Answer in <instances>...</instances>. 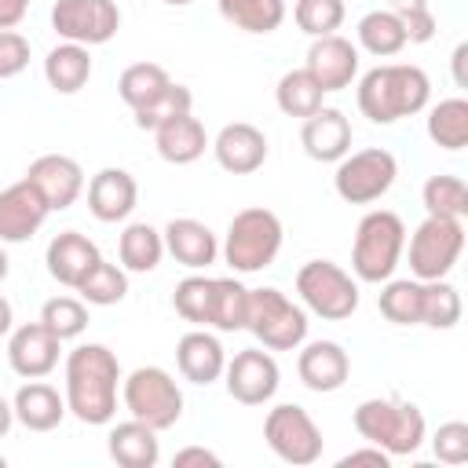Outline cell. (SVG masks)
I'll use <instances>...</instances> for the list:
<instances>
[{
    "instance_id": "obj_41",
    "label": "cell",
    "mask_w": 468,
    "mask_h": 468,
    "mask_svg": "<svg viewBox=\"0 0 468 468\" xmlns=\"http://www.w3.org/2000/svg\"><path fill=\"white\" fill-rule=\"evenodd\" d=\"M40 322L58 336V340H77L88 329V303L77 296H51L40 307Z\"/></svg>"
},
{
    "instance_id": "obj_1",
    "label": "cell",
    "mask_w": 468,
    "mask_h": 468,
    "mask_svg": "<svg viewBox=\"0 0 468 468\" xmlns=\"http://www.w3.org/2000/svg\"><path fill=\"white\" fill-rule=\"evenodd\" d=\"M121 362L106 344H77L66 355V410L80 424H110L117 413Z\"/></svg>"
},
{
    "instance_id": "obj_25",
    "label": "cell",
    "mask_w": 468,
    "mask_h": 468,
    "mask_svg": "<svg viewBox=\"0 0 468 468\" xmlns=\"http://www.w3.org/2000/svg\"><path fill=\"white\" fill-rule=\"evenodd\" d=\"M11 410H15V420L22 428H29V431H51L69 413L66 410V395H58L51 384H44V377L22 384L15 391V399H11Z\"/></svg>"
},
{
    "instance_id": "obj_8",
    "label": "cell",
    "mask_w": 468,
    "mask_h": 468,
    "mask_svg": "<svg viewBox=\"0 0 468 468\" xmlns=\"http://www.w3.org/2000/svg\"><path fill=\"white\" fill-rule=\"evenodd\" d=\"M296 292L303 311L325 322H344L358 311V278L333 260H307L296 271Z\"/></svg>"
},
{
    "instance_id": "obj_2",
    "label": "cell",
    "mask_w": 468,
    "mask_h": 468,
    "mask_svg": "<svg viewBox=\"0 0 468 468\" xmlns=\"http://www.w3.org/2000/svg\"><path fill=\"white\" fill-rule=\"evenodd\" d=\"M358 110L373 124H395L402 117H413L431 99V80L413 62H384L362 73L358 80Z\"/></svg>"
},
{
    "instance_id": "obj_12",
    "label": "cell",
    "mask_w": 468,
    "mask_h": 468,
    "mask_svg": "<svg viewBox=\"0 0 468 468\" xmlns=\"http://www.w3.org/2000/svg\"><path fill=\"white\" fill-rule=\"evenodd\" d=\"M51 29L62 40L95 48L117 37L121 29V7L113 0H55L51 7Z\"/></svg>"
},
{
    "instance_id": "obj_7",
    "label": "cell",
    "mask_w": 468,
    "mask_h": 468,
    "mask_svg": "<svg viewBox=\"0 0 468 468\" xmlns=\"http://www.w3.org/2000/svg\"><path fill=\"white\" fill-rule=\"evenodd\" d=\"M307 311L292 303L282 289L263 285L249 289V322L245 329L267 347V351H296L307 340Z\"/></svg>"
},
{
    "instance_id": "obj_43",
    "label": "cell",
    "mask_w": 468,
    "mask_h": 468,
    "mask_svg": "<svg viewBox=\"0 0 468 468\" xmlns=\"http://www.w3.org/2000/svg\"><path fill=\"white\" fill-rule=\"evenodd\" d=\"M208 303H212V278L205 274H186L172 292L176 314L194 325H208Z\"/></svg>"
},
{
    "instance_id": "obj_45",
    "label": "cell",
    "mask_w": 468,
    "mask_h": 468,
    "mask_svg": "<svg viewBox=\"0 0 468 468\" xmlns=\"http://www.w3.org/2000/svg\"><path fill=\"white\" fill-rule=\"evenodd\" d=\"M431 453L442 464H464L468 461V424L464 420H446L431 435Z\"/></svg>"
},
{
    "instance_id": "obj_36",
    "label": "cell",
    "mask_w": 468,
    "mask_h": 468,
    "mask_svg": "<svg viewBox=\"0 0 468 468\" xmlns=\"http://www.w3.org/2000/svg\"><path fill=\"white\" fill-rule=\"evenodd\" d=\"M168 84H172V77H168L165 66H157V62H132V66L117 77V95L124 99L128 110H139V106H146L150 99H157Z\"/></svg>"
},
{
    "instance_id": "obj_26",
    "label": "cell",
    "mask_w": 468,
    "mask_h": 468,
    "mask_svg": "<svg viewBox=\"0 0 468 468\" xmlns=\"http://www.w3.org/2000/svg\"><path fill=\"white\" fill-rule=\"evenodd\" d=\"M208 132L194 113H179L154 128V146L168 165H194L208 150Z\"/></svg>"
},
{
    "instance_id": "obj_31",
    "label": "cell",
    "mask_w": 468,
    "mask_h": 468,
    "mask_svg": "<svg viewBox=\"0 0 468 468\" xmlns=\"http://www.w3.org/2000/svg\"><path fill=\"white\" fill-rule=\"evenodd\" d=\"M216 7L234 29L256 37L274 33L285 22V0H216Z\"/></svg>"
},
{
    "instance_id": "obj_27",
    "label": "cell",
    "mask_w": 468,
    "mask_h": 468,
    "mask_svg": "<svg viewBox=\"0 0 468 468\" xmlns=\"http://www.w3.org/2000/svg\"><path fill=\"white\" fill-rule=\"evenodd\" d=\"M106 450L110 457L121 464V468H154L161 461V442H157V431L135 417L121 420L110 428L106 435Z\"/></svg>"
},
{
    "instance_id": "obj_46",
    "label": "cell",
    "mask_w": 468,
    "mask_h": 468,
    "mask_svg": "<svg viewBox=\"0 0 468 468\" xmlns=\"http://www.w3.org/2000/svg\"><path fill=\"white\" fill-rule=\"evenodd\" d=\"M29 66V40L18 29H0V80L18 77Z\"/></svg>"
},
{
    "instance_id": "obj_10",
    "label": "cell",
    "mask_w": 468,
    "mask_h": 468,
    "mask_svg": "<svg viewBox=\"0 0 468 468\" xmlns=\"http://www.w3.org/2000/svg\"><path fill=\"white\" fill-rule=\"evenodd\" d=\"M399 176V161L384 146H366V150H347L336 161L333 186L347 205H373L380 201Z\"/></svg>"
},
{
    "instance_id": "obj_20",
    "label": "cell",
    "mask_w": 468,
    "mask_h": 468,
    "mask_svg": "<svg viewBox=\"0 0 468 468\" xmlns=\"http://www.w3.org/2000/svg\"><path fill=\"white\" fill-rule=\"evenodd\" d=\"M139 205V183L128 168H99L88 179V212L99 223H121Z\"/></svg>"
},
{
    "instance_id": "obj_6",
    "label": "cell",
    "mask_w": 468,
    "mask_h": 468,
    "mask_svg": "<svg viewBox=\"0 0 468 468\" xmlns=\"http://www.w3.org/2000/svg\"><path fill=\"white\" fill-rule=\"evenodd\" d=\"M121 402L135 420L150 424L154 431H165L183 417V391L176 377L161 366H139L121 377Z\"/></svg>"
},
{
    "instance_id": "obj_48",
    "label": "cell",
    "mask_w": 468,
    "mask_h": 468,
    "mask_svg": "<svg viewBox=\"0 0 468 468\" xmlns=\"http://www.w3.org/2000/svg\"><path fill=\"white\" fill-rule=\"evenodd\" d=\"M186 464H208V468H219L223 461H219V453H212V450H205V446H186V450L176 453V468H186Z\"/></svg>"
},
{
    "instance_id": "obj_28",
    "label": "cell",
    "mask_w": 468,
    "mask_h": 468,
    "mask_svg": "<svg viewBox=\"0 0 468 468\" xmlns=\"http://www.w3.org/2000/svg\"><path fill=\"white\" fill-rule=\"evenodd\" d=\"M44 80L58 95H77L91 80V55L84 44L62 40L44 55Z\"/></svg>"
},
{
    "instance_id": "obj_9",
    "label": "cell",
    "mask_w": 468,
    "mask_h": 468,
    "mask_svg": "<svg viewBox=\"0 0 468 468\" xmlns=\"http://www.w3.org/2000/svg\"><path fill=\"white\" fill-rule=\"evenodd\" d=\"M410 271L417 282L446 278L464 252V223L450 216H424L410 234Z\"/></svg>"
},
{
    "instance_id": "obj_53",
    "label": "cell",
    "mask_w": 468,
    "mask_h": 468,
    "mask_svg": "<svg viewBox=\"0 0 468 468\" xmlns=\"http://www.w3.org/2000/svg\"><path fill=\"white\" fill-rule=\"evenodd\" d=\"M7 271H11V260H7V252H4V241H0V282L7 278Z\"/></svg>"
},
{
    "instance_id": "obj_38",
    "label": "cell",
    "mask_w": 468,
    "mask_h": 468,
    "mask_svg": "<svg viewBox=\"0 0 468 468\" xmlns=\"http://www.w3.org/2000/svg\"><path fill=\"white\" fill-rule=\"evenodd\" d=\"M77 292H80V300L91 303V307L121 303V300L128 296V271H124L121 263H106V260H99V263L84 274V282L77 285Z\"/></svg>"
},
{
    "instance_id": "obj_35",
    "label": "cell",
    "mask_w": 468,
    "mask_h": 468,
    "mask_svg": "<svg viewBox=\"0 0 468 468\" xmlns=\"http://www.w3.org/2000/svg\"><path fill=\"white\" fill-rule=\"evenodd\" d=\"M380 296L377 307L391 325H420V289L424 282L417 278H388L380 282Z\"/></svg>"
},
{
    "instance_id": "obj_50",
    "label": "cell",
    "mask_w": 468,
    "mask_h": 468,
    "mask_svg": "<svg viewBox=\"0 0 468 468\" xmlns=\"http://www.w3.org/2000/svg\"><path fill=\"white\" fill-rule=\"evenodd\" d=\"M464 58H468V44H457L453 48V80H457V88H464Z\"/></svg>"
},
{
    "instance_id": "obj_42",
    "label": "cell",
    "mask_w": 468,
    "mask_h": 468,
    "mask_svg": "<svg viewBox=\"0 0 468 468\" xmlns=\"http://www.w3.org/2000/svg\"><path fill=\"white\" fill-rule=\"evenodd\" d=\"M190 106H194V91L186 88V84H168L157 99H150L146 106H139V110H132L135 113V128H157V124H165V121H172V117H179V113H190Z\"/></svg>"
},
{
    "instance_id": "obj_40",
    "label": "cell",
    "mask_w": 468,
    "mask_h": 468,
    "mask_svg": "<svg viewBox=\"0 0 468 468\" xmlns=\"http://www.w3.org/2000/svg\"><path fill=\"white\" fill-rule=\"evenodd\" d=\"M344 0H296L292 4V22L300 33H307L311 40L314 37H329L344 26Z\"/></svg>"
},
{
    "instance_id": "obj_3",
    "label": "cell",
    "mask_w": 468,
    "mask_h": 468,
    "mask_svg": "<svg viewBox=\"0 0 468 468\" xmlns=\"http://www.w3.org/2000/svg\"><path fill=\"white\" fill-rule=\"evenodd\" d=\"M355 431L391 457H410L424 442V413L406 399H362L351 413Z\"/></svg>"
},
{
    "instance_id": "obj_52",
    "label": "cell",
    "mask_w": 468,
    "mask_h": 468,
    "mask_svg": "<svg viewBox=\"0 0 468 468\" xmlns=\"http://www.w3.org/2000/svg\"><path fill=\"white\" fill-rule=\"evenodd\" d=\"M11 424H15V410H11L7 399H0V439L11 431Z\"/></svg>"
},
{
    "instance_id": "obj_47",
    "label": "cell",
    "mask_w": 468,
    "mask_h": 468,
    "mask_svg": "<svg viewBox=\"0 0 468 468\" xmlns=\"http://www.w3.org/2000/svg\"><path fill=\"white\" fill-rule=\"evenodd\" d=\"M340 468H351V464H377V468H388L391 464V453H384L380 446H362V450H351V453H344L340 461H336Z\"/></svg>"
},
{
    "instance_id": "obj_13",
    "label": "cell",
    "mask_w": 468,
    "mask_h": 468,
    "mask_svg": "<svg viewBox=\"0 0 468 468\" xmlns=\"http://www.w3.org/2000/svg\"><path fill=\"white\" fill-rule=\"evenodd\" d=\"M223 384H227V395L241 406H263L278 395V384H282V369L274 362L271 351H260V347H245L238 351L234 358H227V369H223Z\"/></svg>"
},
{
    "instance_id": "obj_39",
    "label": "cell",
    "mask_w": 468,
    "mask_h": 468,
    "mask_svg": "<svg viewBox=\"0 0 468 468\" xmlns=\"http://www.w3.org/2000/svg\"><path fill=\"white\" fill-rule=\"evenodd\" d=\"M420 201L428 216H450V219H464L468 216V186L461 176H431L420 186Z\"/></svg>"
},
{
    "instance_id": "obj_24",
    "label": "cell",
    "mask_w": 468,
    "mask_h": 468,
    "mask_svg": "<svg viewBox=\"0 0 468 468\" xmlns=\"http://www.w3.org/2000/svg\"><path fill=\"white\" fill-rule=\"evenodd\" d=\"M176 366H179L183 380L208 388V384H216V380L223 377V369H227V351H223V344H219L216 333H208V329H190V333H183L179 344H176Z\"/></svg>"
},
{
    "instance_id": "obj_44",
    "label": "cell",
    "mask_w": 468,
    "mask_h": 468,
    "mask_svg": "<svg viewBox=\"0 0 468 468\" xmlns=\"http://www.w3.org/2000/svg\"><path fill=\"white\" fill-rule=\"evenodd\" d=\"M388 11L402 22L406 44H428L435 37V15H431L428 0H391Z\"/></svg>"
},
{
    "instance_id": "obj_17",
    "label": "cell",
    "mask_w": 468,
    "mask_h": 468,
    "mask_svg": "<svg viewBox=\"0 0 468 468\" xmlns=\"http://www.w3.org/2000/svg\"><path fill=\"white\" fill-rule=\"evenodd\" d=\"M26 179L44 194V201H48L51 212L69 208L84 194V168L69 154H40L26 168Z\"/></svg>"
},
{
    "instance_id": "obj_22",
    "label": "cell",
    "mask_w": 468,
    "mask_h": 468,
    "mask_svg": "<svg viewBox=\"0 0 468 468\" xmlns=\"http://www.w3.org/2000/svg\"><path fill=\"white\" fill-rule=\"evenodd\" d=\"M161 238H165V252H168L176 263L190 267V271H205V267H212L216 256H219V241H216L212 227L201 223V219H190V216L168 219L165 230H161Z\"/></svg>"
},
{
    "instance_id": "obj_19",
    "label": "cell",
    "mask_w": 468,
    "mask_h": 468,
    "mask_svg": "<svg viewBox=\"0 0 468 468\" xmlns=\"http://www.w3.org/2000/svg\"><path fill=\"white\" fill-rule=\"evenodd\" d=\"M208 146L216 154V165L230 176H252L267 161V135L249 121L223 124Z\"/></svg>"
},
{
    "instance_id": "obj_33",
    "label": "cell",
    "mask_w": 468,
    "mask_h": 468,
    "mask_svg": "<svg viewBox=\"0 0 468 468\" xmlns=\"http://www.w3.org/2000/svg\"><path fill=\"white\" fill-rule=\"evenodd\" d=\"M274 102L285 117H311L314 110L325 106V91L314 84V77L307 69H285L278 77V88H274Z\"/></svg>"
},
{
    "instance_id": "obj_55",
    "label": "cell",
    "mask_w": 468,
    "mask_h": 468,
    "mask_svg": "<svg viewBox=\"0 0 468 468\" xmlns=\"http://www.w3.org/2000/svg\"><path fill=\"white\" fill-rule=\"evenodd\" d=\"M4 464H7V457H4V453H0V468H4Z\"/></svg>"
},
{
    "instance_id": "obj_4",
    "label": "cell",
    "mask_w": 468,
    "mask_h": 468,
    "mask_svg": "<svg viewBox=\"0 0 468 468\" xmlns=\"http://www.w3.org/2000/svg\"><path fill=\"white\" fill-rule=\"evenodd\" d=\"M406 249V223L391 208H373L358 219L351 241V271L358 282L380 285L395 274Z\"/></svg>"
},
{
    "instance_id": "obj_32",
    "label": "cell",
    "mask_w": 468,
    "mask_h": 468,
    "mask_svg": "<svg viewBox=\"0 0 468 468\" xmlns=\"http://www.w3.org/2000/svg\"><path fill=\"white\" fill-rule=\"evenodd\" d=\"M249 322V285L238 278H212V303H208V325L219 333H238Z\"/></svg>"
},
{
    "instance_id": "obj_30",
    "label": "cell",
    "mask_w": 468,
    "mask_h": 468,
    "mask_svg": "<svg viewBox=\"0 0 468 468\" xmlns=\"http://www.w3.org/2000/svg\"><path fill=\"white\" fill-rule=\"evenodd\" d=\"M117 256L128 274H150V271H157V263L165 256V238L150 223H128L117 241Z\"/></svg>"
},
{
    "instance_id": "obj_21",
    "label": "cell",
    "mask_w": 468,
    "mask_h": 468,
    "mask_svg": "<svg viewBox=\"0 0 468 468\" xmlns=\"http://www.w3.org/2000/svg\"><path fill=\"white\" fill-rule=\"evenodd\" d=\"M300 146L311 161L322 165H336L347 150H351V121L344 117V110L336 106H322L311 117H303L300 128Z\"/></svg>"
},
{
    "instance_id": "obj_51",
    "label": "cell",
    "mask_w": 468,
    "mask_h": 468,
    "mask_svg": "<svg viewBox=\"0 0 468 468\" xmlns=\"http://www.w3.org/2000/svg\"><path fill=\"white\" fill-rule=\"evenodd\" d=\"M15 329V311H11V300L0 292V336H7Z\"/></svg>"
},
{
    "instance_id": "obj_18",
    "label": "cell",
    "mask_w": 468,
    "mask_h": 468,
    "mask_svg": "<svg viewBox=\"0 0 468 468\" xmlns=\"http://www.w3.org/2000/svg\"><path fill=\"white\" fill-rule=\"evenodd\" d=\"M296 377L307 391L314 395H329L340 391L351 377V358L336 340H303L300 355H296Z\"/></svg>"
},
{
    "instance_id": "obj_29",
    "label": "cell",
    "mask_w": 468,
    "mask_h": 468,
    "mask_svg": "<svg viewBox=\"0 0 468 468\" xmlns=\"http://www.w3.org/2000/svg\"><path fill=\"white\" fill-rule=\"evenodd\" d=\"M428 139L439 146V150H464L468 146V99L461 95H450V99H439L431 110H428Z\"/></svg>"
},
{
    "instance_id": "obj_34",
    "label": "cell",
    "mask_w": 468,
    "mask_h": 468,
    "mask_svg": "<svg viewBox=\"0 0 468 468\" xmlns=\"http://www.w3.org/2000/svg\"><path fill=\"white\" fill-rule=\"evenodd\" d=\"M355 37H358V48L377 55V58H391L406 48V29L391 11H366L358 18Z\"/></svg>"
},
{
    "instance_id": "obj_54",
    "label": "cell",
    "mask_w": 468,
    "mask_h": 468,
    "mask_svg": "<svg viewBox=\"0 0 468 468\" xmlns=\"http://www.w3.org/2000/svg\"><path fill=\"white\" fill-rule=\"evenodd\" d=\"M165 4H172V7H186V4H194V0H165Z\"/></svg>"
},
{
    "instance_id": "obj_49",
    "label": "cell",
    "mask_w": 468,
    "mask_h": 468,
    "mask_svg": "<svg viewBox=\"0 0 468 468\" xmlns=\"http://www.w3.org/2000/svg\"><path fill=\"white\" fill-rule=\"evenodd\" d=\"M29 11V0H0V29H15Z\"/></svg>"
},
{
    "instance_id": "obj_16",
    "label": "cell",
    "mask_w": 468,
    "mask_h": 468,
    "mask_svg": "<svg viewBox=\"0 0 468 468\" xmlns=\"http://www.w3.org/2000/svg\"><path fill=\"white\" fill-rule=\"evenodd\" d=\"M303 69L314 77V84L329 95V91H344L351 88V80L358 77V48L340 37V33H329V37H314L311 48H307V62Z\"/></svg>"
},
{
    "instance_id": "obj_14",
    "label": "cell",
    "mask_w": 468,
    "mask_h": 468,
    "mask_svg": "<svg viewBox=\"0 0 468 468\" xmlns=\"http://www.w3.org/2000/svg\"><path fill=\"white\" fill-rule=\"evenodd\" d=\"M58 351H62V340L40 318L26 322V325H15L7 333V366L26 380L48 377L58 366Z\"/></svg>"
},
{
    "instance_id": "obj_11",
    "label": "cell",
    "mask_w": 468,
    "mask_h": 468,
    "mask_svg": "<svg viewBox=\"0 0 468 468\" xmlns=\"http://www.w3.org/2000/svg\"><path fill=\"white\" fill-rule=\"evenodd\" d=\"M263 439L271 446V453L285 464H314L325 450V439H322V428L314 424V417L296 406V402H278L274 410H267L263 417Z\"/></svg>"
},
{
    "instance_id": "obj_5",
    "label": "cell",
    "mask_w": 468,
    "mask_h": 468,
    "mask_svg": "<svg viewBox=\"0 0 468 468\" xmlns=\"http://www.w3.org/2000/svg\"><path fill=\"white\" fill-rule=\"evenodd\" d=\"M282 238H285L282 219L271 208L252 205V208L234 212V219L227 223V238H223L219 252L234 274H256V271L274 263V256L282 252Z\"/></svg>"
},
{
    "instance_id": "obj_23",
    "label": "cell",
    "mask_w": 468,
    "mask_h": 468,
    "mask_svg": "<svg viewBox=\"0 0 468 468\" xmlns=\"http://www.w3.org/2000/svg\"><path fill=\"white\" fill-rule=\"evenodd\" d=\"M99 245L91 238H84L80 230H62L48 241V252H44V263H48V274L66 285V289H77L84 282V274L99 263Z\"/></svg>"
},
{
    "instance_id": "obj_37",
    "label": "cell",
    "mask_w": 468,
    "mask_h": 468,
    "mask_svg": "<svg viewBox=\"0 0 468 468\" xmlns=\"http://www.w3.org/2000/svg\"><path fill=\"white\" fill-rule=\"evenodd\" d=\"M461 292L457 285H450L446 278H435V282H424L420 289V325L428 329H453L461 322Z\"/></svg>"
},
{
    "instance_id": "obj_15",
    "label": "cell",
    "mask_w": 468,
    "mask_h": 468,
    "mask_svg": "<svg viewBox=\"0 0 468 468\" xmlns=\"http://www.w3.org/2000/svg\"><path fill=\"white\" fill-rule=\"evenodd\" d=\"M48 201H44V194L22 176L18 183H11V186H4L0 190V241L4 245H22V241H29L40 227H44V219H48Z\"/></svg>"
}]
</instances>
